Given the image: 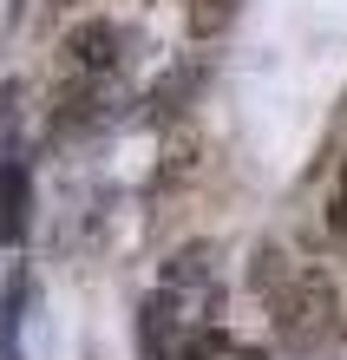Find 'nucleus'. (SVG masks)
Masks as SVG:
<instances>
[{
    "instance_id": "obj_1",
    "label": "nucleus",
    "mask_w": 347,
    "mask_h": 360,
    "mask_svg": "<svg viewBox=\"0 0 347 360\" xmlns=\"http://www.w3.org/2000/svg\"><path fill=\"white\" fill-rule=\"evenodd\" d=\"M269 308H275V334L295 341V347H315L341 328V295L321 269H289L269 288Z\"/></svg>"
},
{
    "instance_id": "obj_2",
    "label": "nucleus",
    "mask_w": 347,
    "mask_h": 360,
    "mask_svg": "<svg viewBox=\"0 0 347 360\" xmlns=\"http://www.w3.org/2000/svg\"><path fill=\"white\" fill-rule=\"evenodd\" d=\"M105 112H112V79H99V72H59V86H53V105H46V118H53V131H92V124H105Z\"/></svg>"
},
{
    "instance_id": "obj_3",
    "label": "nucleus",
    "mask_w": 347,
    "mask_h": 360,
    "mask_svg": "<svg viewBox=\"0 0 347 360\" xmlns=\"http://www.w3.org/2000/svg\"><path fill=\"white\" fill-rule=\"evenodd\" d=\"M59 53H66V66H72V72L118 79V66H125V33H118L105 13H92V20H79V27L59 39Z\"/></svg>"
},
{
    "instance_id": "obj_4",
    "label": "nucleus",
    "mask_w": 347,
    "mask_h": 360,
    "mask_svg": "<svg viewBox=\"0 0 347 360\" xmlns=\"http://www.w3.org/2000/svg\"><path fill=\"white\" fill-rule=\"evenodd\" d=\"M27 229H33V177L20 158H7L0 164V243H27Z\"/></svg>"
},
{
    "instance_id": "obj_5",
    "label": "nucleus",
    "mask_w": 347,
    "mask_h": 360,
    "mask_svg": "<svg viewBox=\"0 0 347 360\" xmlns=\"http://www.w3.org/2000/svg\"><path fill=\"white\" fill-rule=\"evenodd\" d=\"M236 13H243V0H190V7H184V20H190L197 39H223L236 27Z\"/></svg>"
},
{
    "instance_id": "obj_6",
    "label": "nucleus",
    "mask_w": 347,
    "mask_h": 360,
    "mask_svg": "<svg viewBox=\"0 0 347 360\" xmlns=\"http://www.w3.org/2000/svg\"><path fill=\"white\" fill-rule=\"evenodd\" d=\"M223 347H229L223 328H203V321H197V328L177 341V354H170V360H223Z\"/></svg>"
},
{
    "instance_id": "obj_7",
    "label": "nucleus",
    "mask_w": 347,
    "mask_h": 360,
    "mask_svg": "<svg viewBox=\"0 0 347 360\" xmlns=\"http://www.w3.org/2000/svg\"><path fill=\"white\" fill-rule=\"evenodd\" d=\"M190 171H197V138L184 131V138H177V144L164 151V171H158V177H164V184H184Z\"/></svg>"
},
{
    "instance_id": "obj_8",
    "label": "nucleus",
    "mask_w": 347,
    "mask_h": 360,
    "mask_svg": "<svg viewBox=\"0 0 347 360\" xmlns=\"http://www.w3.org/2000/svg\"><path fill=\"white\" fill-rule=\"evenodd\" d=\"M328 223L347 229V164H341V190H334V203H328Z\"/></svg>"
}]
</instances>
